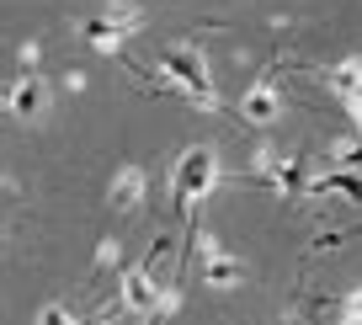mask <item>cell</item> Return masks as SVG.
I'll list each match as a JSON object with an SVG mask.
<instances>
[{
	"mask_svg": "<svg viewBox=\"0 0 362 325\" xmlns=\"http://www.w3.org/2000/svg\"><path fill=\"white\" fill-rule=\"evenodd\" d=\"M160 75H165V91H181V96L197 101V107H218V91H214L203 48H187V43L165 48V54H160Z\"/></svg>",
	"mask_w": 362,
	"mask_h": 325,
	"instance_id": "1",
	"label": "cell"
},
{
	"mask_svg": "<svg viewBox=\"0 0 362 325\" xmlns=\"http://www.w3.org/2000/svg\"><path fill=\"white\" fill-rule=\"evenodd\" d=\"M218 187V155L208 144L187 149V155L176 160V171H170V192H176V208L181 213H192L197 203L208 198V192Z\"/></svg>",
	"mask_w": 362,
	"mask_h": 325,
	"instance_id": "2",
	"label": "cell"
},
{
	"mask_svg": "<svg viewBox=\"0 0 362 325\" xmlns=\"http://www.w3.org/2000/svg\"><path fill=\"white\" fill-rule=\"evenodd\" d=\"M283 118V91H277V69H267V75L256 80V86L240 96V123L250 128H272Z\"/></svg>",
	"mask_w": 362,
	"mask_h": 325,
	"instance_id": "3",
	"label": "cell"
},
{
	"mask_svg": "<svg viewBox=\"0 0 362 325\" xmlns=\"http://www.w3.org/2000/svg\"><path fill=\"white\" fill-rule=\"evenodd\" d=\"M197 246H203V283H208V288H240V278H245V261L229 256V251L218 246L214 235H197Z\"/></svg>",
	"mask_w": 362,
	"mask_h": 325,
	"instance_id": "4",
	"label": "cell"
},
{
	"mask_svg": "<svg viewBox=\"0 0 362 325\" xmlns=\"http://www.w3.org/2000/svg\"><path fill=\"white\" fill-rule=\"evenodd\" d=\"M6 113L16 118V123H37V118L48 113V86L27 69L22 80H11V91H6Z\"/></svg>",
	"mask_w": 362,
	"mask_h": 325,
	"instance_id": "5",
	"label": "cell"
},
{
	"mask_svg": "<svg viewBox=\"0 0 362 325\" xmlns=\"http://www.w3.org/2000/svg\"><path fill=\"white\" fill-rule=\"evenodd\" d=\"M144 187H149L144 166H123V171L112 176V208H117V213H134L139 203H144Z\"/></svg>",
	"mask_w": 362,
	"mask_h": 325,
	"instance_id": "6",
	"label": "cell"
},
{
	"mask_svg": "<svg viewBox=\"0 0 362 325\" xmlns=\"http://www.w3.org/2000/svg\"><path fill=\"white\" fill-rule=\"evenodd\" d=\"M325 86H330V96H336V101H357V96H362V54L330 64V69H325Z\"/></svg>",
	"mask_w": 362,
	"mask_h": 325,
	"instance_id": "7",
	"label": "cell"
},
{
	"mask_svg": "<svg viewBox=\"0 0 362 325\" xmlns=\"http://www.w3.org/2000/svg\"><path fill=\"white\" fill-rule=\"evenodd\" d=\"M309 192H315V198H346V203H362V176L357 171H325V176H315L309 181Z\"/></svg>",
	"mask_w": 362,
	"mask_h": 325,
	"instance_id": "8",
	"label": "cell"
},
{
	"mask_svg": "<svg viewBox=\"0 0 362 325\" xmlns=\"http://www.w3.org/2000/svg\"><path fill=\"white\" fill-rule=\"evenodd\" d=\"M123 27H117V22H107V16H102V22H86V43L90 48H102V54H117V48H123Z\"/></svg>",
	"mask_w": 362,
	"mask_h": 325,
	"instance_id": "9",
	"label": "cell"
},
{
	"mask_svg": "<svg viewBox=\"0 0 362 325\" xmlns=\"http://www.w3.org/2000/svg\"><path fill=\"white\" fill-rule=\"evenodd\" d=\"M107 22H117L123 33H139V27H144V11L128 6V0H112V6H107Z\"/></svg>",
	"mask_w": 362,
	"mask_h": 325,
	"instance_id": "10",
	"label": "cell"
},
{
	"mask_svg": "<svg viewBox=\"0 0 362 325\" xmlns=\"http://www.w3.org/2000/svg\"><path fill=\"white\" fill-rule=\"evenodd\" d=\"M330 166L362 171V144H357V139H336V149H330Z\"/></svg>",
	"mask_w": 362,
	"mask_h": 325,
	"instance_id": "11",
	"label": "cell"
},
{
	"mask_svg": "<svg viewBox=\"0 0 362 325\" xmlns=\"http://www.w3.org/2000/svg\"><path fill=\"white\" fill-rule=\"evenodd\" d=\"M37 325H75V314H69L64 304H48V309L37 314Z\"/></svg>",
	"mask_w": 362,
	"mask_h": 325,
	"instance_id": "12",
	"label": "cell"
},
{
	"mask_svg": "<svg viewBox=\"0 0 362 325\" xmlns=\"http://www.w3.org/2000/svg\"><path fill=\"white\" fill-rule=\"evenodd\" d=\"M346 314H362V288H351V293H346Z\"/></svg>",
	"mask_w": 362,
	"mask_h": 325,
	"instance_id": "13",
	"label": "cell"
},
{
	"mask_svg": "<svg viewBox=\"0 0 362 325\" xmlns=\"http://www.w3.org/2000/svg\"><path fill=\"white\" fill-rule=\"evenodd\" d=\"M341 325H362V314H341Z\"/></svg>",
	"mask_w": 362,
	"mask_h": 325,
	"instance_id": "14",
	"label": "cell"
},
{
	"mask_svg": "<svg viewBox=\"0 0 362 325\" xmlns=\"http://www.w3.org/2000/svg\"><path fill=\"white\" fill-rule=\"evenodd\" d=\"M96 325H107V320H96Z\"/></svg>",
	"mask_w": 362,
	"mask_h": 325,
	"instance_id": "15",
	"label": "cell"
}]
</instances>
